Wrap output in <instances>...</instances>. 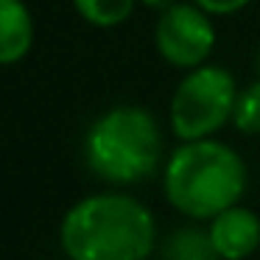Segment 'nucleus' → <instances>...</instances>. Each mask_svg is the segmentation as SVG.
Here are the masks:
<instances>
[{
	"label": "nucleus",
	"instance_id": "nucleus-1",
	"mask_svg": "<svg viewBox=\"0 0 260 260\" xmlns=\"http://www.w3.org/2000/svg\"><path fill=\"white\" fill-rule=\"evenodd\" d=\"M59 246L73 260H140L157 246V221L129 193H92L62 215Z\"/></svg>",
	"mask_w": 260,
	"mask_h": 260
},
{
	"label": "nucleus",
	"instance_id": "nucleus-2",
	"mask_svg": "<svg viewBox=\"0 0 260 260\" xmlns=\"http://www.w3.org/2000/svg\"><path fill=\"white\" fill-rule=\"evenodd\" d=\"M246 162L226 143L213 137L182 140L162 168V190L176 213L193 221H210L246 193Z\"/></svg>",
	"mask_w": 260,
	"mask_h": 260
},
{
	"label": "nucleus",
	"instance_id": "nucleus-3",
	"mask_svg": "<svg viewBox=\"0 0 260 260\" xmlns=\"http://www.w3.org/2000/svg\"><path fill=\"white\" fill-rule=\"evenodd\" d=\"M165 140L159 120L137 104L107 109L90 123L84 137L87 168L109 185H137L162 165Z\"/></svg>",
	"mask_w": 260,
	"mask_h": 260
},
{
	"label": "nucleus",
	"instance_id": "nucleus-4",
	"mask_svg": "<svg viewBox=\"0 0 260 260\" xmlns=\"http://www.w3.org/2000/svg\"><path fill=\"white\" fill-rule=\"evenodd\" d=\"M238 98L235 76L221 64H199L176 84L168 107V123L179 140L213 137L232 120Z\"/></svg>",
	"mask_w": 260,
	"mask_h": 260
},
{
	"label": "nucleus",
	"instance_id": "nucleus-5",
	"mask_svg": "<svg viewBox=\"0 0 260 260\" xmlns=\"http://www.w3.org/2000/svg\"><path fill=\"white\" fill-rule=\"evenodd\" d=\"M210 17L213 14L196 3H171L154 25L157 53L179 70L204 64L215 48V25Z\"/></svg>",
	"mask_w": 260,
	"mask_h": 260
},
{
	"label": "nucleus",
	"instance_id": "nucleus-6",
	"mask_svg": "<svg viewBox=\"0 0 260 260\" xmlns=\"http://www.w3.org/2000/svg\"><path fill=\"white\" fill-rule=\"evenodd\" d=\"M210 243L215 257L243 260L260 249V218L254 210L232 204L210 218Z\"/></svg>",
	"mask_w": 260,
	"mask_h": 260
},
{
	"label": "nucleus",
	"instance_id": "nucleus-7",
	"mask_svg": "<svg viewBox=\"0 0 260 260\" xmlns=\"http://www.w3.org/2000/svg\"><path fill=\"white\" fill-rule=\"evenodd\" d=\"M34 45V17L25 0H0V68L20 64Z\"/></svg>",
	"mask_w": 260,
	"mask_h": 260
},
{
	"label": "nucleus",
	"instance_id": "nucleus-8",
	"mask_svg": "<svg viewBox=\"0 0 260 260\" xmlns=\"http://www.w3.org/2000/svg\"><path fill=\"white\" fill-rule=\"evenodd\" d=\"M135 3L137 0H73L81 20L95 28H115L126 23L135 12Z\"/></svg>",
	"mask_w": 260,
	"mask_h": 260
},
{
	"label": "nucleus",
	"instance_id": "nucleus-9",
	"mask_svg": "<svg viewBox=\"0 0 260 260\" xmlns=\"http://www.w3.org/2000/svg\"><path fill=\"white\" fill-rule=\"evenodd\" d=\"M165 254H171L176 260H207V257H215V249L210 243V232L176 230L171 235V243L165 246Z\"/></svg>",
	"mask_w": 260,
	"mask_h": 260
},
{
	"label": "nucleus",
	"instance_id": "nucleus-10",
	"mask_svg": "<svg viewBox=\"0 0 260 260\" xmlns=\"http://www.w3.org/2000/svg\"><path fill=\"white\" fill-rule=\"evenodd\" d=\"M232 126L241 135H260V79L238 90L232 107Z\"/></svg>",
	"mask_w": 260,
	"mask_h": 260
},
{
	"label": "nucleus",
	"instance_id": "nucleus-11",
	"mask_svg": "<svg viewBox=\"0 0 260 260\" xmlns=\"http://www.w3.org/2000/svg\"><path fill=\"white\" fill-rule=\"evenodd\" d=\"M196 6H202L207 14L213 17H230V14H238L252 3V0H193Z\"/></svg>",
	"mask_w": 260,
	"mask_h": 260
},
{
	"label": "nucleus",
	"instance_id": "nucleus-12",
	"mask_svg": "<svg viewBox=\"0 0 260 260\" xmlns=\"http://www.w3.org/2000/svg\"><path fill=\"white\" fill-rule=\"evenodd\" d=\"M137 3H143V6H148V9H157V12H162V9H168L171 3H176V0H137Z\"/></svg>",
	"mask_w": 260,
	"mask_h": 260
},
{
	"label": "nucleus",
	"instance_id": "nucleus-13",
	"mask_svg": "<svg viewBox=\"0 0 260 260\" xmlns=\"http://www.w3.org/2000/svg\"><path fill=\"white\" fill-rule=\"evenodd\" d=\"M257 79H260V53H257Z\"/></svg>",
	"mask_w": 260,
	"mask_h": 260
}]
</instances>
